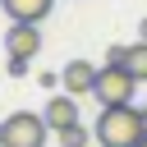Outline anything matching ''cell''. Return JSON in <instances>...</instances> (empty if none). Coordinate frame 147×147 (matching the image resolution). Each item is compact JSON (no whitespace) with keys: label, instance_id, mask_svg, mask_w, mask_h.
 Wrapping results in <instances>:
<instances>
[{"label":"cell","instance_id":"cell-1","mask_svg":"<svg viewBox=\"0 0 147 147\" xmlns=\"http://www.w3.org/2000/svg\"><path fill=\"white\" fill-rule=\"evenodd\" d=\"M92 138L101 147H138L147 133H142V110L129 101V106H101L96 124H92Z\"/></svg>","mask_w":147,"mask_h":147},{"label":"cell","instance_id":"cell-2","mask_svg":"<svg viewBox=\"0 0 147 147\" xmlns=\"http://www.w3.org/2000/svg\"><path fill=\"white\" fill-rule=\"evenodd\" d=\"M51 124L41 110H14L0 119V147H46Z\"/></svg>","mask_w":147,"mask_h":147},{"label":"cell","instance_id":"cell-3","mask_svg":"<svg viewBox=\"0 0 147 147\" xmlns=\"http://www.w3.org/2000/svg\"><path fill=\"white\" fill-rule=\"evenodd\" d=\"M133 92H138V78H133L124 64H101V69H96V87H92L96 106H129Z\"/></svg>","mask_w":147,"mask_h":147},{"label":"cell","instance_id":"cell-4","mask_svg":"<svg viewBox=\"0 0 147 147\" xmlns=\"http://www.w3.org/2000/svg\"><path fill=\"white\" fill-rule=\"evenodd\" d=\"M60 87H64L69 96H92V87H96V64H92V60H69V64L60 69Z\"/></svg>","mask_w":147,"mask_h":147},{"label":"cell","instance_id":"cell-5","mask_svg":"<svg viewBox=\"0 0 147 147\" xmlns=\"http://www.w3.org/2000/svg\"><path fill=\"white\" fill-rule=\"evenodd\" d=\"M5 46H9V55H23V60H32V55L41 51V23H9V32H5Z\"/></svg>","mask_w":147,"mask_h":147},{"label":"cell","instance_id":"cell-6","mask_svg":"<svg viewBox=\"0 0 147 147\" xmlns=\"http://www.w3.org/2000/svg\"><path fill=\"white\" fill-rule=\"evenodd\" d=\"M41 115H46V124H51V133H60V129H69V124H78V96H69V92L60 87V92H55V96L46 101V110H41Z\"/></svg>","mask_w":147,"mask_h":147},{"label":"cell","instance_id":"cell-7","mask_svg":"<svg viewBox=\"0 0 147 147\" xmlns=\"http://www.w3.org/2000/svg\"><path fill=\"white\" fill-rule=\"evenodd\" d=\"M0 5H5L9 23H41L55 9V0H0Z\"/></svg>","mask_w":147,"mask_h":147},{"label":"cell","instance_id":"cell-8","mask_svg":"<svg viewBox=\"0 0 147 147\" xmlns=\"http://www.w3.org/2000/svg\"><path fill=\"white\" fill-rule=\"evenodd\" d=\"M124 69H129L138 83H147V41H142V37L124 46Z\"/></svg>","mask_w":147,"mask_h":147},{"label":"cell","instance_id":"cell-9","mask_svg":"<svg viewBox=\"0 0 147 147\" xmlns=\"http://www.w3.org/2000/svg\"><path fill=\"white\" fill-rule=\"evenodd\" d=\"M55 142H60V147H87V142H92V129L69 124V129H60V133H55Z\"/></svg>","mask_w":147,"mask_h":147},{"label":"cell","instance_id":"cell-10","mask_svg":"<svg viewBox=\"0 0 147 147\" xmlns=\"http://www.w3.org/2000/svg\"><path fill=\"white\" fill-rule=\"evenodd\" d=\"M28 64H32V60H23V55H9V74H14V78H23V74H28Z\"/></svg>","mask_w":147,"mask_h":147},{"label":"cell","instance_id":"cell-11","mask_svg":"<svg viewBox=\"0 0 147 147\" xmlns=\"http://www.w3.org/2000/svg\"><path fill=\"white\" fill-rule=\"evenodd\" d=\"M106 64H124V46H110L106 51Z\"/></svg>","mask_w":147,"mask_h":147},{"label":"cell","instance_id":"cell-12","mask_svg":"<svg viewBox=\"0 0 147 147\" xmlns=\"http://www.w3.org/2000/svg\"><path fill=\"white\" fill-rule=\"evenodd\" d=\"M138 37H142V41H147V18H142V23H138Z\"/></svg>","mask_w":147,"mask_h":147},{"label":"cell","instance_id":"cell-13","mask_svg":"<svg viewBox=\"0 0 147 147\" xmlns=\"http://www.w3.org/2000/svg\"><path fill=\"white\" fill-rule=\"evenodd\" d=\"M142 133H147V106H142Z\"/></svg>","mask_w":147,"mask_h":147},{"label":"cell","instance_id":"cell-14","mask_svg":"<svg viewBox=\"0 0 147 147\" xmlns=\"http://www.w3.org/2000/svg\"><path fill=\"white\" fill-rule=\"evenodd\" d=\"M138 147H147V138H142V142H138Z\"/></svg>","mask_w":147,"mask_h":147}]
</instances>
